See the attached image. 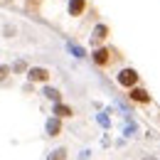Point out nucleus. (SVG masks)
<instances>
[{
	"mask_svg": "<svg viewBox=\"0 0 160 160\" xmlns=\"http://www.w3.org/2000/svg\"><path fill=\"white\" fill-rule=\"evenodd\" d=\"M126 91H128V99L133 101V103H138V106H150V103H153V96H150L143 86H138V84L131 86V89H126Z\"/></svg>",
	"mask_w": 160,
	"mask_h": 160,
	"instance_id": "obj_3",
	"label": "nucleus"
},
{
	"mask_svg": "<svg viewBox=\"0 0 160 160\" xmlns=\"http://www.w3.org/2000/svg\"><path fill=\"white\" fill-rule=\"evenodd\" d=\"M47 133L52 136V138H57V136H62V118H49L47 121Z\"/></svg>",
	"mask_w": 160,
	"mask_h": 160,
	"instance_id": "obj_8",
	"label": "nucleus"
},
{
	"mask_svg": "<svg viewBox=\"0 0 160 160\" xmlns=\"http://www.w3.org/2000/svg\"><path fill=\"white\" fill-rule=\"evenodd\" d=\"M67 158H69V150H67V148H57L54 153L47 155V160H67Z\"/></svg>",
	"mask_w": 160,
	"mask_h": 160,
	"instance_id": "obj_9",
	"label": "nucleus"
},
{
	"mask_svg": "<svg viewBox=\"0 0 160 160\" xmlns=\"http://www.w3.org/2000/svg\"><path fill=\"white\" fill-rule=\"evenodd\" d=\"M27 79L32 81V84H47V81L52 79V72L47 67H30L27 69Z\"/></svg>",
	"mask_w": 160,
	"mask_h": 160,
	"instance_id": "obj_5",
	"label": "nucleus"
},
{
	"mask_svg": "<svg viewBox=\"0 0 160 160\" xmlns=\"http://www.w3.org/2000/svg\"><path fill=\"white\" fill-rule=\"evenodd\" d=\"M54 116H57V118H72V116H74V108H72V106H67V103H64V101H57V103H54Z\"/></svg>",
	"mask_w": 160,
	"mask_h": 160,
	"instance_id": "obj_7",
	"label": "nucleus"
},
{
	"mask_svg": "<svg viewBox=\"0 0 160 160\" xmlns=\"http://www.w3.org/2000/svg\"><path fill=\"white\" fill-rule=\"evenodd\" d=\"M10 72H12V69H10L8 64H0V84L8 79V77H10Z\"/></svg>",
	"mask_w": 160,
	"mask_h": 160,
	"instance_id": "obj_11",
	"label": "nucleus"
},
{
	"mask_svg": "<svg viewBox=\"0 0 160 160\" xmlns=\"http://www.w3.org/2000/svg\"><path fill=\"white\" fill-rule=\"evenodd\" d=\"M108 35H111V27H108L106 22H99V25L91 30V37H89L91 47H99V44H103V42L108 40Z\"/></svg>",
	"mask_w": 160,
	"mask_h": 160,
	"instance_id": "obj_4",
	"label": "nucleus"
},
{
	"mask_svg": "<svg viewBox=\"0 0 160 160\" xmlns=\"http://www.w3.org/2000/svg\"><path fill=\"white\" fill-rule=\"evenodd\" d=\"M42 94H44V99L54 101V103H57V101H62V94H59V91H57V89H52V86H47V89H44Z\"/></svg>",
	"mask_w": 160,
	"mask_h": 160,
	"instance_id": "obj_10",
	"label": "nucleus"
},
{
	"mask_svg": "<svg viewBox=\"0 0 160 160\" xmlns=\"http://www.w3.org/2000/svg\"><path fill=\"white\" fill-rule=\"evenodd\" d=\"M123 54H121L116 47H106V44H99V47H94V52H91V62H94V67H99V69H108L113 62H118Z\"/></svg>",
	"mask_w": 160,
	"mask_h": 160,
	"instance_id": "obj_1",
	"label": "nucleus"
},
{
	"mask_svg": "<svg viewBox=\"0 0 160 160\" xmlns=\"http://www.w3.org/2000/svg\"><path fill=\"white\" fill-rule=\"evenodd\" d=\"M145 160H155V158H145Z\"/></svg>",
	"mask_w": 160,
	"mask_h": 160,
	"instance_id": "obj_13",
	"label": "nucleus"
},
{
	"mask_svg": "<svg viewBox=\"0 0 160 160\" xmlns=\"http://www.w3.org/2000/svg\"><path fill=\"white\" fill-rule=\"evenodd\" d=\"M86 8H89V0H69V15L72 18H81L84 12H86Z\"/></svg>",
	"mask_w": 160,
	"mask_h": 160,
	"instance_id": "obj_6",
	"label": "nucleus"
},
{
	"mask_svg": "<svg viewBox=\"0 0 160 160\" xmlns=\"http://www.w3.org/2000/svg\"><path fill=\"white\" fill-rule=\"evenodd\" d=\"M116 81H118V86H123V89H131V86L140 84V74L133 67H123L118 74H116Z\"/></svg>",
	"mask_w": 160,
	"mask_h": 160,
	"instance_id": "obj_2",
	"label": "nucleus"
},
{
	"mask_svg": "<svg viewBox=\"0 0 160 160\" xmlns=\"http://www.w3.org/2000/svg\"><path fill=\"white\" fill-rule=\"evenodd\" d=\"M40 5H42V0H25V8L27 10H37Z\"/></svg>",
	"mask_w": 160,
	"mask_h": 160,
	"instance_id": "obj_12",
	"label": "nucleus"
}]
</instances>
